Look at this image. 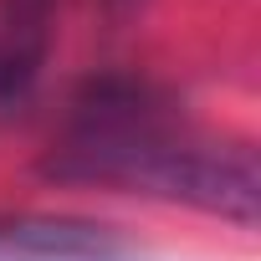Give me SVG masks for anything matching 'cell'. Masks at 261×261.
Returning a JSON list of instances; mask_svg holds the SVG:
<instances>
[{"label":"cell","instance_id":"obj_1","mask_svg":"<svg viewBox=\"0 0 261 261\" xmlns=\"http://www.w3.org/2000/svg\"><path fill=\"white\" fill-rule=\"evenodd\" d=\"M57 0H0V108H21L46 67Z\"/></svg>","mask_w":261,"mask_h":261},{"label":"cell","instance_id":"obj_2","mask_svg":"<svg viewBox=\"0 0 261 261\" xmlns=\"http://www.w3.org/2000/svg\"><path fill=\"white\" fill-rule=\"evenodd\" d=\"M0 251H102V236L92 225H11Z\"/></svg>","mask_w":261,"mask_h":261}]
</instances>
